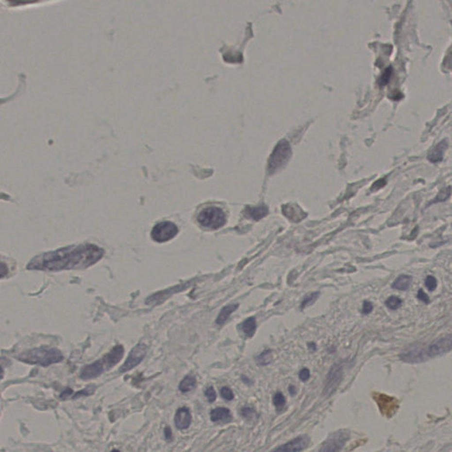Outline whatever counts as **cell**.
I'll return each mask as SVG.
<instances>
[{
  "mask_svg": "<svg viewBox=\"0 0 452 452\" xmlns=\"http://www.w3.org/2000/svg\"><path fill=\"white\" fill-rule=\"evenodd\" d=\"M402 303H403L402 300L397 296H390L385 302L386 306H388L389 309H391V310L398 309L399 307L401 306Z\"/></svg>",
  "mask_w": 452,
  "mask_h": 452,
  "instance_id": "cell-25",
  "label": "cell"
},
{
  "mask_svg": "<svg viewBox=\"0 0 452 452\" xmlns=\"http://www.w3.org/2000/svg\"><path fill=\"white\" fill-rule=\"evenodd\" d=\"M412 284V277L408 275H400L392 284V288L400 290V291H406L410 288Z\"/></svg>",
  "mask_w": 452,
  "mask_h": 452,
  "instance_id": "cell-19",
  "label": "cell"
},
{
  "mask_svg": "<svg viewBox=\"0 0 452 452\" xmlns=\"http://www.w3.org/2000/svg\"><path fill=\"white\" fill-rule=\"evenodd\" d=\"M310 443V436L307 435H301L280 446H277L270 452H302L309 447Z\"/></svg>",
  "mask_w": 452,
  "mask_h": 452,
  "instance_id": "cell-8",
  "label": "cell"
},
{
  "mask_svg": "<svg viewBox=\"0 0 452 452\" xmlns=\"http://www.w3.org/2000/svg\"><path fill=\"white\" fill-rule=\"evenodd\" d=\"M392 71L393 70H392L391 67L385 69L384 73L382 74V76L379 79V85L381 87H384L389 83L390 78H391V75H392Z\"/></svg>",
  "mask_w": 452,
  "mask_h": 452,
  "instance_id": "cell-27",
  "label": "cell"
},
{
  "mask_svg": "<svg viewBox=\"0 0 452 452\" xmlns=\"http://www.w3.org/2000/svg\"><path fill=\"white\" fill-rule=\"evenodd\" d=\"M220 394H221L222 398L226 401H233L234 399V393L233 389L229 388V387H226V386L221 388Z\"/></svg>",
  "mask_w": 452,
  "mask_h": 452,
  "instance_id": "cell-30",
  "label": "cell"
},
{
  "mask_svg": "<svg viewBox=\"0 0 452 452\" xmlns=\"http://www.w3.org/2000/svg\"><path fill=\"white\" fill-rule=\"evenodd\" d=\"M319 296H320V292H314V293L310 294L309 296H307L306 298H305V299H304V301H302V309H303V308H305V307H306V306H311V305H313V304H314V303L316 301V300L319 298Z\"/></svg>",
  "mask_w": 452,
  "mask_h": 452,
  "instance_id": "cell-28",
  "label": "cell"
},
{
  "mask_svg": "<svg viewBox=\"0 0 452 452\" xmlns=\"http://www.w3.org/2000/svg\"><path fill=\"white\" fill-rule=\"evenodd\" d=\"M105 371L106 370L104 368V366L102 365L101 360H97L92 364L87 365L86 367H84L81 371L80 377L83 380L95 379Z\"/></svg>",
  "mask_w": 452,
  "mask_h": 452,
  "instance_id": "cell-12",
  "label": "cell"
},
{
  "mask_svg": "<svg viewBox=\"0 0 452 452\" xmlns=\"http://www.w3.org/2000/svg\"><path fill=\"white\" fill-rule=\"evenodd\" d=\"M271 361H272V352H271V350L264 351L263 353H261L256 358V363L259 366H262V367L270 364Z\"/></svg>",
  "mask_w": 452,
  "mask_h": 452,
  "instance_id": "cell-24",
  "label": "cell"
},
{
  "mask_svg": "<svg viewBox=\"0 0 452 452\" xmlns=\"http://www.w3.org/2000/svg\"><path fill=\"white\" fill-rule=\"evenodd\" d=\"M384 185H385V181H384V180H378L377 182L374 183V185H373V188H376V189H377V188H381V187H383Z\"/></svg>",
  "mask_w": 452,
  "mask_h": 452,
  "instance_id": "cell-38",
  "label": "cell"
},
{
  "mask_svg": "<svg viewBox=\"0 0 452 452\" xmlns=\"http://www.w3.org/2000/svg\"><path fill=\"white\" fill-rule=\"evenodd\" d=\"M452 349V335L441 337L426 347H411L400 355V359L408 363H419L447 353Z\"/></svg>",
  "mask_w": 452,
  "mask_h": 452,
  "instance_id": "cell-2",
  "label": "cell"
},
{
  "mask_svg": "<svg viewBox=\"0 0 452 452\" xmlns=\"http://www.w3.org/2000/svg\"><path fill=\"white\" fill-rule=\"evenodd\" d=\"M241 379L243 381L244 384H248V385H251V384H252V383H251V380L248 378L247 376H245V375H242V376H241Z\"/></svg>",
  "mask_w": 452,
  "mask_h": 452,
  "instance_id": "cell-40",
  "label": "cell"
},
{
  "mask_svg": "<svg viewBox=\"0 0 452 452\" xmlns=\"http://www.w3.org/2000/svg\"><path fill=\"white\" fill-rule=\"evenodd\" d=\"M283 213L293 223H299L305 218L306 214L297 205L287 204L283 207Z\"/></svg>",
  "mask_w": 452,
  "mask_h": 452,
  "instance_id": "cell-16",
  "label": "cell"
},
{
  "mask_svg": "<svg viewBox=\"0 0 452 452\" xmlns=\"http://www.w3.org/2000/svg\"><path fill=\"white\" fill-rule=\"evenodd\" d=\"M272 402L275 408L277 409V412L284 411L285 408L286 399H285V395L281 391H277L275 393V395L273 396Z\"/></svg>",
  "mask_w": 452,
  "mask_h": 452,
  "instance_id": "cell-22",
  "label": "cell"
},
{
  "mask_svg": "<svg viewBox=\"0 0 452 452\" xmlns=\"http://www.w3.org/2000/svg\"><path fill=\"white\" fill-rule=\"evenodd\" d=\"M103 254V249L94 244L73 245L35 256L27 268L44 271L82 269L98 263Z\"/></svg>",
  "mask_w": 452,
  "mask_h": 452,
  "instance_id": "cell-1",
  "label": "cell"
},
{
  "mask_svg": "<svg viewBox=\"0 0 452 452\" xmlns=\"http://www.w3.org/2000/svg\"><path fill=\"white\" fill-rule=\"evenodd\" d=\"M373 310V305L369 301H366L363 303V307H362V313L364 315H368Z\"/></svg>",
  "mask_w": 452,
  "mask_h": 452,
  "instance_id": "cell-34",
  "label": "cell"
},
{
  "mask_svg": "<svg viewBox=\"0 0 452 452\" xmlns=\"http://www.w3.org/2000/svg\"><path fill=\"white\" fill-rule=\"evenodd\" d=\"M452 195V188L451 187H446V188H443V189L440 191V193L438 194L437 196L435 197V199L433 201L432 203H435V202H442L451 196Z\"/></svg>",
  "mask_w": 452,
  "mask_h": 452,
  "instance_id": "cell-26",
  "label": "cell"
},
{
  "mask_svg": "<svg viewBox=\"0 0 452 452\" xmlns=\"http://www.w3.org/2000/svg\"><path fill=\"white\" fill-rule=\"evenodd\" d=\"M179 233V229L175 224L169 221L160 222L156 224L151 232V238L158 243L169 241L175 237Z\"/></svg>",
  "mask_w": 452,
  "mask_h": 452,
  "instance_id": "cell-7",
  "label": "cell"
},
{
  "mask_svg": "<svg viewBox=\"0 0 452 452\" xmlns=\"http://www.w3.org/2000/svg\"><path fill=\"white\" fill-rule=\"evenodd\" d=\"M268 209L266 206H258V207H247L244 215L248 218H252L254 221H259L267 216Z\"/></svg>",
  "mask_w": 452,
  "mask_h": 452,
  "instance_id": "cell-17",
  "label": "cell"
},
{
  "mask_svg": "<svg viewBox=\"0 0 452 452\" xmlns=\"http://www.w3.org/2000/svg\"><path fill=\"white\" fill-rule=\"evenodd\" d=\"M72 393H73V390L67 388V389H66V390L64 391L63 393H61L60 398H61V399H67L72 395Z\"/></svg>",
  "mask_w": 452,
  "mask_h": 452,
  "instance_id": "cell-37",
  "label": "cell"
},
{
  "mask_svg": "<svg viewBox=\"0 0 452 452\" xmlns=\"http://www.w3.org/2000/svg\"><path fill=\"white\" fill-rule=\"evenodd\" d=\"M123 356H124V347L120 345H116L108 352L107 354L102 357L101 361H102V365L104 366V368L107 371V370L111 369L114 366H116L122 360Z\"/></svg>",
  "mask_w": 452,
  "mask_h": 452,
  "instance_id": "cell-11",
  "label": "cell"
},
{
  "mask_svg": "<svg viewBox=\"0 0 452 452\" xmlns=\"http://www.w3.org/2000/svg\"><path fill=\"white\" fill-rule=\"evenodd\" d=\"M196 385H197V382H196V378H195V376L186 375L185 378L180 382V385H179V389H180V392H182V393H187L191 390L195 389Z\"/></svg>",
  "mask_w": 452,
  "mask_h": 452,
  "instance_id": "cell-18",
  "label": "cell"
},
{
  "mask_svg": "<svg viewBox=\"0 0 452 452\" xmlns=\"http://www.w3.org/2000/svg\"><path fill=\"white\" fill-rule=\"evenodd\" d=\"M299 377L300 379L301 380L302 382H306L307 380L310 378V371L307 369V368H302L299 374Z\"/></svg>",
  "mask_w": 452,
  "mask_h": 452,
  "instance_id": "cell-33",
  "label": "cell"
},
{
  "mask_svg": "<svg viewBox=\"0 0 452 452\" xmlns=\"http://www.w3.org/2000/svg\"><path fill=\"white\" fill-rule=\"evenodd\" d=\"M176 428L180 430H185L189 428L192 423V414L189 408L183 406L177 410L174 416Z\"/></svg>",
  "mask_w": 452,
  "mask_h": 452,
  "instance_id": "cell-13",
  "label": "cell"
},
{
  "mask_svg": "<svg viewBox=\"0 0 452 452\" xmlns=\"http://www.w3.org/2000/svg\"><path fill=\"white\" fill-rule=\"evenodd\" d=\"M148 348L145 345L143 344H139L135 347L133 348V350L130 352V353L127 357V360L125 363L122 365L121 368H119L120 373H126L130 370L135 368L136 366L140 364L143 359L145 358L147 354Z\"/></svg>",
  "mask_w": 452,
  "mask_h": 452,
  "instance_id": "cell-9",
  "label": "cell"
},
{
  "mask_svg": "<svg viewBox=\"0 0 452 452\" xmlns=\"http://www.w3.org/2000/svg\"><path fill=\"white\" fill-rule=\"evenodd\" d=\"M96 390V386L95 385H89L87 388L83 389V390L79 391L77 393L75 394L73 397V399H78V398H81V397H88V396H90L92 395Z\"/></svg>",
  "mask_w": 452,
  "mask_h": 452,
  "instance_id": "cell-29",
  "label": "cell"
},
{
  "mask_svg": "<svg viewBox=\"0 0 452 452\" xmlns=\"http://www.w3.org/2000/svg\"><path fill=\"white\" fill-rule=\"evenodd\" d=\"M197 220L206 228L217 230L224 226L226 218L224 211L218 207H208L200 212Z\"/></svg>",
  "mask_w": 452,
  "mask_h": 452,
  "instance_id": "cell-4",
  "label": "cell"
},
{
  "mask_svg": "<svg viewBox=\"0 0 452 452\" xmlns=\"http://www.w3.org/2000/svg\"><path fill=\"white\" fill-rule=\"evenodd\" d=\"M425 285L427 286L429 291H434L437 286V280L433 276H428L425 280Z\"/></svg>",
  "mask_w": 452,
  "mask_h": 452,
  "instance_id": "cell-32",
  "label": "cell"
},
{
  "mask_svg": "<svg viewBox=\"0 0 452 452\" xmlns=\"http://www.w3.org/2000/svg\"><path fill=\"white\" fill-rule=\"evenodd\" d=\"M164 434H165V438H166L167 442H171L172 441L173 435H172V431H171L170 427H166Z\"/></svg>",
  "mask_w": 452,
  "mask_h": 452,
  "instance_id": "cell-36",
  "label": "cell"
},
{
  "mask_svg": "<svg viewBox=\"0 0 452 452\" xmlns=\"http://www.w3.org/2000/svg\"><path fill=\"white\" fill-rule=\"evenodd\" d=\"M17 359L27 364L48 367L50 365L61 362L64 360V356L62 352L56 348L42 346L20 353L17 356Z\"/></svg>",
  "mask_w": 452,
  "mask_h": 452,
  "instance_id": "cell-3",
  "label": "cell"
},
{
  "mask_svg": "<svg viewBox=\"0 0 452 452\" xmlns=\"http://www.w3.org/2000/svg\"><path fill=\"white\" fill-rule=\"evenodd\" d=\"M342 376H343L342 366L335 365L334 367H332L331 371L327 375L324 389L322 391V395L324 397L328 398V397H331L332 394H334L340 384Z\"/></svg>",
  "mask_w": 452,
  "mask_h": 452,
  "instance_id": "cell-10",
  "label": "cell"
},
{
  "mask_svg": "<svg viewBox=\"0 0 452 452\" xmlns=\"http://www.w3.org/2000/svg\"><path fill=\"white\" fill-rule=\"evenodd\" d=\"M210 419L215 423H229L233 420V414L226 407H217L210 411Z\"/></svg>",
  "mask_w": 452,
  "mask_h": 452,
  "instance_id": "cell-15",
  "label": "cell"
},
{
  "mask_svg": "<svg viewBox=\"0 0 452 452\" xmlns=\"http://www.w3.org/2000/svg\"><path fill=\"white\" fill-rule=\"evenodd\" d=\"M418 299L419 301L425 302V303H429V298H428V294L425 293L422 289L419 290Z\"/></svg>",
  "mask_w": 452,
  "mask_h": 452,
  "instance_id": "cell-35",
  "label": "cell"
},
{
  "mask_svg": "<svg viewBox=\"0 0 452 452\" xmlns=\"http://www.w3.org/2000/svg\"><path fill=\"white\" fill-rule=\"evenodd\" d=\"M291 148L289 143L285 141H281L273 151L271 156L268 160V170L269 173H274L276 170L280 169L282 166L286 164L291 156Z\"/></svg>",
  "mask_w": 452,
  "mask_h": 452,
  "instance_id": "cell-6",
  "label": "cell"
},
{
  "mask_svg": "<svg viewBox=\"0 0 452 452\" xmlns=\"http://www.w3.org/2000/svg\"><path fill=\"white\" fill-rule=\"evenodd\" d=\"M350 431L347 429H339L331 433L321 443L318 452H340L350 439Z\"/></svg>",
  "mask_w": 452,
  "mask_h": 452,
  "instance_id": "cell-5",
  "label": "cell"
},
{
  "mask_svg": "<svg viewBox=\"0 0 452 452\" xmlns=\"http://www.w3.org/2000/svg\"><path fill=\"white\" fill-rule=\"evenodd\" d=\"M241 327H242V331H244V333L249 337H252L253 334L255 333V331H256V320H255V318L254 317L248 318L242 323Z\"/></svg>",
  "mask_w": 452,
  "mask_h": 452,
  "instance_id": "cell-21",
  "label": "cell"
},
{
  "mask_svg": "<svg viewBox=\"0 0 452 452\" xmlns=\"http://www.w3.org/2000/svg\"><path fill=\"white\" fill-rule=\"evenodd\" d=\"M120 452V451H118V450H112V452Z\"/></svg>",
  "mask_w": 452,
  "mask_h": 452,
  "instance_id": "cell-41",
  "label": "cell"
},
{
  "mask_svg": "<svg viewBox=\"0 0 452 452\" xmlns=\"http://www.w3.org/2000/svg\"><path fill=\"white\" fill-rule=\"evenodd\" d=\"M288 391H289V393H290L291 396H295L297 394L296 387H295L294 385H292V384L289 385V387H288Z\"/></svg>",
  "mask_w": 452,
  "mask_h": 452,
  "instance_id": "cell-39",
  "label": "cell"
},
{
  "mask_svg": "<svg viewBox=\"0 0 452 452\" xmlns=\"http://www.w3.org/2000/svg\"><path fill=\"white\" fill-rule=\"evenodd\" d=\"M448 145L449 143L447 139H443L442 141H440L428 152V161L433 164L440 163L443 159V154L447 150Z\"/></svg>",
  "mask_w": 452,
  "mask_h": 452,
  "instance_id": "cell-14",
  "label": "cell"
},
{
  "mask_svg": "<svg viewBox=\"0 0 452 452\" xmlns=\"http://www.w3.org/2000/svg\"><path fill=\"white\" fill-rule=\"evenodd\" d=\"M238 304H234V305H228V306L223 307V309L220 312L218 317V319H217V321H217V323H218V325L224 324V322L226 321V320L228 319L229 316H231V315L238 308Z\"/></svg>",
  "mask_w": 452,
  "mask_h": 452,
  "instance_id": "cell-20",
  "label": "cell"
},
{
  "mask_svg": "<svg viewBox=\"0 0 452 452\" xmlns=\"http://www.w3.org/2000/svg\"><path fill=\"white\" fill-rule=\"evenodd\" d=\"M240 415L242 418L245 419L248 421H253L257 419L258 415L256 411L250 406H245L240 409Z\"/></svg>",
  "mask_w": 452,
  "mask_h": 452,
  "instance_id": "cell-23",
  "label": "cell"
},
{
  "mask_svg": "<svg viewBox=\"0 0 452 452\" xmlns=\"http://www.w3.org/2000/svg\"><path fill=\"white\" fill-rule=\"evenodd\" d=\"M204 394L209 403H214L216 399H217V392H216V390L212 386L208 387L205 390Z\"/></svg>",
  "mask_w": 452,
  "mask_h": 452,
  "instance_id": "cell-31",
  "label": "cell"
}]
</instances>
